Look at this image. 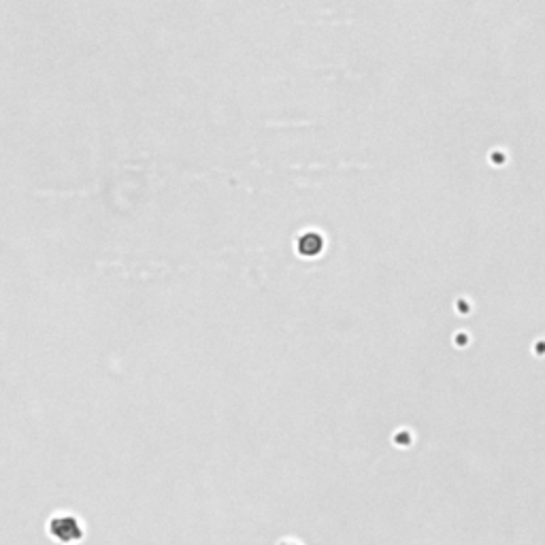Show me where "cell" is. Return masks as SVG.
<instances>
[{
    "mask_svg": "<svg viewBox=\"0 0 545 545\" xmlns=\"http://www.w3.org/2000/svg\"><path fill=\"white\" fill-rule=\"evenodd\" d=\"M52 531H54V535H56L58 539H62V541H73L75 535H79L77 524L73 522V520H68V517H58V520H54Z\"/></svg>",
    "mask_w": 545,
    "mask_h": 545,
    "instance_id": "1",
    "label": "cell"
}]
</instances>
